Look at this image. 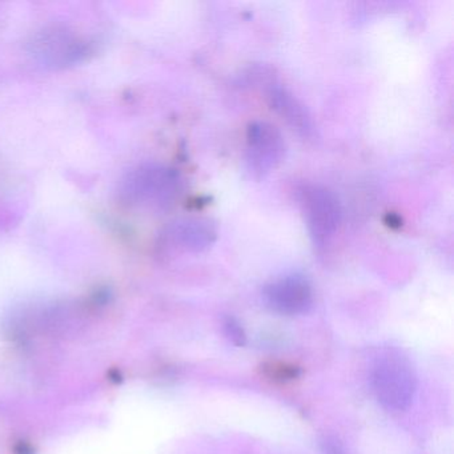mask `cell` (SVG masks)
Listing matches in <instances>:
<instances>
[{"label":"cell","mask_w":454,"mask_h":454,"mask_svg":"<svg viewBox=\"0 0 454 454\" xmlns=\"http://www.w3.org/2000/svg\"><path fill=\"white\" fill-rule=\"evenodd\" d=\"M264 297L270 309L280 315L294 316L312 307L313 291L304 276L288 275L268 284Z\"/></svg>","instance_id":"5"},{"label":"cell","mask_w":454,"mask_h":454,"mask_svg":"<svg viewBox=\"0 0 454 454\" xmlns=\"http://www.w3.org/2000/svg\"><path fill=\"white\" fill-rule=\"evenodd\" d=\"M371 382L377 400L389 411L408 408L416 393L417 377L413 365L395 348L382 350L377 356Z\"/></svg>","instance_id":"1"},{"label":"cell","mask_w":454,"mask_h":454,"mask_svg":"<svg viewBox=\"0 0 454 454\" xmlns=\"http://www.w3.org/2000/svg\"><path fill=\"white\" fill-rule=\"evenodd\" d=\"M167 243L172 248L185 252H203L211 248L217 239L216 225L203 217H185L169 225Z\"/></svg>","instance_id":"6"},{"label":"cell","mask_w":454,"mask_h":454,"mask_svg":"<svg viewBox=\"0 0 454 454\" xmlns=\"http://www.w3.org/2000/svg\"><path fill=\"white\" fill-rule=\"evenodd\" d=\"M300 206L310 240L317 249H324L333 240L341 225L342 211L333 191L320 184L300 188Z\"/></svg>","instance_id":"2"},{"label":"cell","mask_w":454,"mask_h":454,"mask_svg":"<svg viewBox=\"0 0 454 454\" xmlns=\"http://www.w3.org/2000/svg\"><path fill=\"white\" fill-rule=\"evenodd\" d=\"M286 140L270 121H254L247 129L246 163L254 179L278 168L286 156Z\"/></svg>","instance_id":"4"},{"label":"cell","mask_w":454,"mask_h":454,"mask_svg":"<svg viewBox=\"0 0 454 454\" xmlns=\"http://www.w3.org/2000/svg\"><path fill=\"white\" fill-rule=\"evenodd\" d=\"M224 325L227 336L230 337L233 344L239 345V347L246 344V333H244L243 328H241L240 324L235 318H227Z\"/></svg>","instance_id":"9"},{"label":"cell","mask_w":454,"mask_h":454,"mask_svg":"<svg viewBox=\"0 0 454 454\" xmlns=\"http://www.w3.org/2000/svg\"><path fill=\"white\" fill-rule=\"evenodd\" d=\"M268 100L273 110L301 137H315V124L305 106L281 84H270Z\"/></svg>","instance_id":"7"},{"label":"cell","mask_w":454,"mask_h":454,"mask_svg":"<svg viewBox=\"0 0 454 454\" xmlns=\"http://www.w3.org/2000/svg\"><path fill=\"white\" fill-rule=\"evenodd\" d=\"M182 190V179L175 169L160 164H145L132 171L124 182V195L131 203L166 207Z\"/></svg>","instance_id":"3"},{"label":"cell","mask_w":454,"mask_h":454,"mask_svg":"<svg viewBox=\"0 0 454 454\" xmlns=\"http://www.w3.org/2000/svg\"><path fill=\"white\" fill-rule=\"evenodd\" d=\"M262 373L275 382H291L300 376V368L294 364L283 363V361H270L262 366Z\"/></svg>","instance_id":"8"}]
</instances>
